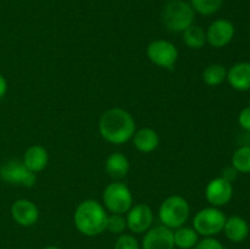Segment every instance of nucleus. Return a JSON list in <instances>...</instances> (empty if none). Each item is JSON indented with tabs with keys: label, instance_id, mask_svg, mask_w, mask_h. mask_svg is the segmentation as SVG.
I'll list each match as a JSON object with an SVG mask.
<instances>
[{
	"label": "nucleus",
	"instance_id": "21",
	"mask_svg": "<svg viewBox=\"0 0 250 249\" xmlns=\"http://www.w3.org/2000/svg\"><path fill=\"white\" fill-rule=\"evenodd\" d=\"M227 70L221 63H211L203 71V81L209 87H217L226 81Z\"/></svg>",
	"mask_w": 250,
	"mask_h": 249
},
{
	"label": "nucleus",
	"instance_id": "25",
	"mask_svg": "<svg viewBox=\"0 0 250 249\" xmlns=\"http://www.w3.org/2000/svg\"><path fill=\"white\" fill-rule=\"evenodd\" d=\"M114 249H141V246L133 234L122 233L115 242Z\"/></svg>",
	"mask_w": 250,
	"mask_h": 249
},
{
	"label": "nucleus",
	"instance_id": "29",
	"mask_svg": "<svg viewBox=\"0 0 250 249\" xmlns=\"http://www.w3.org/2000/svg\"><path fill=\"white\" fill-rule=\"evenodd\" d=\"M6 92H7V82L6 80H5L4 76L0 73V99L4 98V95L6 94Z\"/></svg>",
	"mask_w": 250,
	"mask_h": 249
},
{
	"label": "nucleus",
	"instance_id": "27",
	"mask_svg": "<svg viewBox=\"0 0 250 249\" xmlns=\"http://www.w3.org/2000/svg\"><path fill=\"white\" fill-rule=\"evenodd\" d=\"M238 124L244 131L250 132V105L244 107L238 115Z\"/></svg>",
	"mask_w": 250,
	"mask_h": 249
},
{
	"label": "nucleus",
	"instance_id": "12",
	"mask_svg": "<svg viewBox=\"0 0 250 249\" xmlns=\"http://www.w3.org/2000/svg\"><path fill=\"white\" fill-rule=\"evenodd\" d=\"M142 249H175L173 229L164 225L149 228L144 233Z\"/></svg>",
	"mask_w": 250,
	"mask_h": 249
},
{
	"label": "nucleus",
	"instance_id": "3",
	"mask_svg": "<svg viewBox=\"0 0 250 249\" xmlns=\"http://www.w3.org/2000/svg\"><path fill=\"white\" fill-rule=\"evenodd\" d=\"M189 204L181 195H170L161 203L159 208V219L161 225L171 229L185 226L189 219Z\"/></svg>",
	"mask_w": 250,
	"mask_h": 249
},
{
	"label": "nucleus",
	"instance_id": "18",
	"mask_svg": "<svg viewBox=\"0 0 250 249\" xmlns=\"http://www.w3.org/2000/svg\"><path fill=\"white\" fill-rule=\"evenodd\" d=\"M105 171L112 180L119 181L127 176L129 171V161L122 153H111L105 160Z\"/></svg>",
	"mask_w": 250,
	"mask_h": 249
},
{
	"label": "nucleus",
	"instance_id": "16",
	"mask_svg": "<svg viewBox=\"0 0 250 249\" xmlns=\"http://www.w3.org/2000/svg\"><path fill=\"white\" fill-rule=\"evenodd\" d=\"M134 148L138 151L144 154L151 153L155 150L160 144V138L155 129L150 127H144V128L137 129L132 137Z\"/></svg>",
	"mask_w": 250,
	"mask_h": 249
},
{
	"label": "nucleus",
	"instance_id": "11",
	"mask_svg": "<svg viewBox=\"0 0 250 249\" xmlns=\"http://www.w3.org/2000/svg\"><path fill=\"white\" fill-rule=\"evenodd\" d=\"M234 26L231 21L225 19L216 20L208 27L207 43L212 48H224L229 45L234 37Z\"/></svg>",
	"mask_w": 250,
	"mask_h": 249
},
{
	"label": "nucleus",
	"instance_id": "15",
	"mask_svg": "<svg viewBox=\"0 0 250 249\" xmlns=\"http://www.w3.org/2000/svg\"><path fill=\"white\" fill-rule=\"evenodd\" d=\"M22 163L24 164V166H26L29 171H32V172L37 175V173L42 172V171L48 166V150H46L43 145H39V144L31 145L26 151H24Z\"/></svg>",
	"mask_w": 250,
	"mask_h": 249
},
{
	"label": "nucleus",
	"instance_id": "1",
	"mask_svg": "<svg viewBox=\"0 0 250 249\" xmlns=\"http://www.w3.org/2000/svg\"><path fill=\"white\" fill-rule=\"evenodd\" d=\"M98 128L103 139L117 145L131 141L137 131L133 116L122 107L106 110L100 116Z\"/></svg>",
	"mask_w": 250,
	"mask_h": 249
},
{
	"label": "nucleus",
	"instance_id": "4",
	"mask_svg": "<svg viewBox=\"0 0 250 249\" xmlns=\"http://www.w3.org/2000/svg\"><path fill=\"white\" fill-rule=\"evenodd\" d=\"M195 11L189 2L183 0H171L163 10V22L171 32H183L193 24Z\"/></svg>",
	"mask_w": 250,
	"mask_h": 249
},
{
	"label": "nucleus",
	"instance_id": "14",
	"mask_svg": "<svg viewBox=\"0 0 250 249\" xmlns=\"http://www.w3.org/2000/svg\"><path fill=\"white\" fill-rule=\"evenodd\" d=\"M226 80L229 85L238 92L250 89V62L242 61L237 62L227 71Z\"/></svg>",
	"mask_w": 250,
	"mask_h": 249
},
{
	"label": "nucleus",
	"instance_id": "5",
	"mask_svg": "<svg viewBox=\"0 0 250 249\" xmlns=\"http://www.w3.org/2000/svg\"><path fill=\"white\" fill-rule=\"evenodd\" d=\"M103 205L110 214H127L133 205V195L125 183L114 181L103 192Z\"/></svg>",
	"mask_w": 250,
	"mask_h": 249
},
{
	"label": "nucleus",
	"instance_id": "26",
	"mask_svg": "<svg viewBox=\"0 0 250 249\" xmlns=\"http://www.w3.org/2000/svg\"><path fill=\"white\" fill-rule=\"evenodd\" d=\"M193 249H225L224 244L214 237H204Z\"/></svg>",
	"mask_w": 250,
	"mask_h": 249
},
{
	"label": "nucleus",
	"instance_id": "20",
	"mask_svg": "<svg viewBox=\"0 0 250 249\" xmlns=\"http://www.w3.org/2000/svg\"><path fill=\"white\" fill-rule=\"evenodd\" d=\"M183 33V42L189 49H202L207 43V33L204 29L195 24H190L188 28H186Z\"/></svg>",
	"mask_w": 250,
	"mask_h": 249
},
{
	"label": "nucleus",
	"instance_id": "6",
	"mask_svg": "<svg viewBox=\"0 0 250 249\" xmlns=\"http://www.w3.org/2000/svg\"><path fill=\"white\" fill-rule=\"evenodd\" d=\"M226 219V215L219 208H204L193 217V228L199 236L214 237L222 232Z\"/></svg>",
	"mask_w": 250,
	"mask_h": 249
},
{
	"label": "nucleus",
	"instance_id": "22",
	"mask_svg": "<svg viewBox=\"0 0 250 249\" xmlns=\"http://www.w3.org/2000/svg\"><path fill=\"white\" fill-rule=\"evenodd\" d=\"M232 166L238 172L250 173V145H242L232 155Z\"/></svg>",
	"mask_w": 250,
	"mask_h": 249
},
{
	"label": "nucleus",
	"instance_id": "28",
	"mask_svg": "<svg viewBox=\"0 0 250 249\" xmlns=\"http://www.w3.org/2000/svg\"><path fill=\"white\" fill-rule=\"evenodd\" d=\"M237 175H238V171H237L233 166H229V167L225 168L221 177H224L225 180L229 181V182H233V181L237 178Z\"/></svg>",
	"mask_w": 250,
	"mask_h": 249
},
{
	"label": "nucleus",
	"instance_id": "23",
	"mask_svg": "<svg viewBox=\"0 0 250 249\" xmlns=\"http://www.w3.org/2000/svg\"><path fill=\"white\" fill-rule=\"evenodd\" d=\"M224 0H190L193 10L204 16L215 14L222 6Z\"/></svg>",
	"mask_w": 250,
	"mask_h": 249
},
{
	"label": "nucleus",
	"instance_id": "9",
	"mask_svg": "<svg viewBox=\"0 0 250 249\" xmlns=\"http://www.w3.org/2000/svg\"><path fill=\"white\" fill-rule=\"evenodd\" d=\"M126 221L127 228L132 233H146L149 228H151V225H153V210L148 204H144V203L133 204L131 209L127 211Z\"/></svg>",
	"mask_w": 250,
	"mask_h": 249
},
{
	"label": "nucleus",
	"instance_id": "30",
	"mask_svg": "<svg viewBox=\"0 0 250 249\" xmlns=\"http://www.w3.org/2000/svg\"><path fill=\"white\" fill-rule=\"evenodd\" d=\"M43 249H61L60 247H56V246H48V247H45V248H43Z\"/></svg>",
	"mask_w": 250,
	"mask_h": 249
},
{
	"label": "nucleus",
	"instance_id": "13",
	"mask_svg": "<svg viewBox=\"0 0 250 249\" xmlns=\"http://www.w3.org/2000/svg\"><path fill=\"white\" fill-rule=\"evenodd\" d=\"M11 216L17 225L31 227L39 219V209L32 200L17 199L11 205Z\"/></svg>",
	"mask_w": 250,
	"mask_h": 249
},
{
	"label": "nucleus",
	"instance_id": "24",
	"mask_svg": "<svg viewBox=\"0 0 250 249\" xmlns=\"http://www.w3.org/2000/svg\"><path fill=\"white\" fill-rule=\"evenodd\" d=\"M127 228L126 216L122 214H110L106 219V229L110 233L122 234Z\"/></svg>",
	"mask_w": 250,
	"mask_h": 249
},
{
	"label": "nucleus",
	"instance_id": "19",
	"mask_svg": "<svg viewBox=\"0 0 250 249\" xmlns=\"http://www.w3.org/2000/svg\"><path fill=\"white\" fill-rule=\"evenodd\" d=\"M199 242V234L193 227L181 226L173 229V243L178 249H193Z\"/></svg>",
	"mask_w": 250,
	"mask_h": 249
},
{
	"label": "nucleus",
	"instance_id": "7",
	"mask_svg": "<svg viewBox=\"0 0 250 249\" xmlns=\"http://www.w3.org/2000/svg\"><path fill=\"white\" fill-rule=\"evenodd\" d=\"M148 59L158 67L172 70L178 60V50L176 45L165 39L153 41L146 48Z\"/></svg>",
	"mask_w": 250,
	"mask_h": 249
},
{
	"label": "nucleus",
	"instance_id": "17",
	"mask_svg": "<svg viewBox=\"0 0 250 249\" xmlns=\"http://www.w3.org/2000/svg\"><path fill=\"white\" fill-rule=\"evenodd\" d=\"M222 231L225 232V236L234 243H241L244 239H247L249 234V225L246 219L242 216H229L226 219L225 226Z\"/></svg>",
	"mask_w": 250,
	"mask_h": 249
},
{
	"label": "nucleus",
	"instance_id": "2",
	"mask_svg": "<svg viewBox=\"0 0 250 249\" xmlns=\"http://www.w3.org/2000/svg\"><path fill=\"white\" fill-rule=\"evenodd\" d=\"M106 209L94 199H85L77 205L73 214V224L81 234L95 237L106 229Z\"/></svg>",
	"mask_w": 250,
	"mask_h": 249
},
{
	"label": "nucleus",
	"instance_id": "8",
	"mask_svg": "<svg viewBox=\"0 0 250 249\" xmlns=\"http://www.w3.org/2000/svg\"><path fill=\"white\" fill-rule=\"evenodd\" d=\"M0 180L12 186L31 188L37 183V175L29 171L22 161L11 160L0 166Z\"/></svg>",
	"mask_w": 250,
	"mask_h": 249
},
{
	"label": "nucleus",
	"instance_id": "10",
	"mask_svg": "<svg viewBox=\"0 0 250 249\" xmlns=\"http://www.w3.org/2000/svg\"><path fill=\"white\" fill-rule=\"evenodd\" d=\"M233 197V186L232 182L224 177H216L208 183L205 188V198L211 207H225L231 202Z\"/></svg>",
	"mask_w": 250,
	"mask_h": 249
}]
</instances>
